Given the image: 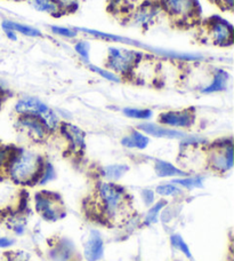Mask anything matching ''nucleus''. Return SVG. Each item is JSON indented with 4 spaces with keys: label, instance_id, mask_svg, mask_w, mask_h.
<instances>
[{
    "label": "nucleus",
    "instance_id": "obj_16",
    "mask_svg": "<svg viewBox=\"0 0 234 261\" xmlns=\"http://www.w3.org/2000/svg\"><path fill=\"white\" fill-rule=\"evenodd\" d=\"M2 28L4 29H8L12 30L16 34H21L23 36L26 37H31V38H38V37H41V31L37 29V28L26 25V24H22V23L18 22H14V21H3L2 23Z\"/></svg>",
    "mask_w": 234,
    "mask_h": 261
},
{
    "label": "nucleus",
    "instance_id": "obj_8",
    "mask_svg": "<svg viewBox=\"0 0 234 261\" xmlns=\"http://www.w3.org/2000/svg\"><path fill=\"white\" fill-rule=\"evenodd\" d=\"M207 163L214 171L226 172L233 167L232 142L215 143L207 152Z\"/></svg>",
    "mask_w": 234,
    "mask_h": 261
},
{
    "label": "nucleus",
    "instance_id": "obj_21",
    "mask_svg": "<svg viewBox=\"0 0 234 261\" xmlns=\"http://www.w3.org/2000/svg\"><path fill=\"white\" fill-rule=\"evenodd\" d=\"M88 68H90L93 72L100 74L102 78L106 79L107 82H112V83H119L120 82V77L118 76V74H115L114 72L110 71L109 69L96 67V65H94V64H88Z\"/></svg>",
    "mask_w": 234,
    "mask_h": 261
},
{
    "label": "nucleus",
    "instance_id": "obj_2",
    "mask_svg": "<svg viewBox=\"0 0 234 261\" xmlns=\"http://www.w3.org/2000/svg\"><path fill=\"white\" fill-rule=\"evenodd\" d=\"M162 12L179 27H190L198 22L201 8L198 0H159Z\"/></svg>",
    "mask_w": 234,
    "mask_h": 261
},
{
    "label": "nucleus",
    "instance_id": "obj_13",
    "mask_svg": "<svg viewBox=\"0 0 234 261\" xmlns=\"http://www.w3.org/2000/svg\"><path fill=\"white\" fill-rule=\"evenodd\" d=\"M138 128L143 130L144 133H148L156 138H166V139H184L187 135L179 129H174L170 127L162 126V125L144 123L138 125Z\"/></svg>",
    "mask_w": 234,
    "mask_h": 261
},
{
    "label": "nucleus",
    "instance_id": "obj_17",
    "mask_svg": "<svg viewBox=\"0 0 234 261\" xmlns=\"http://www.w3.org/2000/svg\"><path fill=\"white\" fill-rule=\"evenodd\" d=\"M227 82L228 73L226 71H224V70H217V71L214 73V77L209 85L206 86L202 90V93H204V94H210V93L222 92L226 88Z\"/></svg>",
    "mask_w": 234,
    "mask_h": 261
},
{
    "label": "nucleus",
    "instance_id": "obj_4",
    "mask_svg": "<svg viewBox=\"0 0 234 261\" xmlns=\"http://www.w3.org/2000/svg\"><path fill=\"white\" fill-rule=\"evenodd\" d=\"M16 114L20 115H31L39 117L49 133L55 132L58 129L60 119L55 111L51 110L48 106L45 105L43 101H40L37 97L25 96L18 100L15 105Z\"/></svg>",
    "mask_w": 234,
    "mask_h": 261
},
{
    "label": "nucleus",
    "instance_id": "obj_20",
    "mask_svg": "<svg viewBox=\"0 0 234 261\" xmlns=\"http://www.w3.org/2000/svg\"><path fill=\"white\" fill-rule=\"evenodd\" d=\"M127 171V165L112 164L107 165L103 169V175H104V178H106L107 180H119L120 178H123Z\"/></svg>",
    "mask_w": 234,
    "mask_h": 261
},
{
    "label": "nucleus",
    "instance_id": "obj_26",
    "mask_svg": "<svg viewBox=\"0 0 234 261\" xmlns=\"http://www.w3.org/2000/svg\"><path fill=\"white\" fill-rule=\"evenodd\" d=\"M170 241H171V244L174 245L177 250H180L181 252H183L187 258L192 259V254H191V252H190L189 246H187V244L185 243L184 240L182 239V236L177 235V234H176V235H172V236L170 237Z\"/></svg>",
    "mask_w": 234,
    "mask_h": 261
},
{
    "label": "nucleus",
    "instance_id": "obj_7",
    "mask_svg": "<svg viewBox=\"0 0 234 261\" xmlns=\"http://www.w3.org/2000/svg\"><path fill=\"white\" fill-rule=\"evenodd\" d=\"M98 195L104 205L107 216H118L127 205V195H126L125 189L114 184H101L98 187Z\"/></svg>",
    "mask_w": 234,
    "mask_h": 261
},
{
    "label": "nucleus",
    "instance_id": "obj_30",
    "mask_svg": "<svg viewBox=\"0 0 234 261\" xmlns=\"http://www.w3.org/2000/svg\"><path fill=\"white\" fill-rule=\"evenodd\" d=\"M54 178V167L50 163H45L43 175L40 178V184H46L47 181H49Z\"/></svg>",
    "mask_w": 234,
    "mask_h": 261
},
{
    "label": "nucleus",
    "instance_id": "obj_33",
    "mask_svg": "<svg viewBox=\"0 0 234 261\" xmlns=\"http://www.w3.org/2000/svg\"><path fill=\"white\" fill-rule=\"evenodd\" d=\"M217 5H219L223 9H232L233 0H217Z\"/></svg>",
    "mask_w": 234,
    "mask_h": 261
},
{
    "label": "nucleus",
    "instance_id": "obj_22",
    "mask_svg": "<svg viewBox=\"0 0 234 261\" xmlns=\"http://www.w3.org/2000/svg\"><path fill=\"white\" fill-rule=\"evenodd\" d=\"M124 114L129 118L135 119H149L152 117L153 113L150 109H137V108H125Z\"/></svg>",
    "mask_w": 234,
    "mask_h": 261
},
{
    "label": "nucleus",
    "instance_id": "obj_35",
    "mask_svg": "<svg viewBox=\"0 0 234 261\" xmlns=\"http://www.w3.org/2000/svg\"><path fill=\"white\" fill-rule=\"evenodd\" d=\"M9 2H22V0H9Z\"/></svg>",
    "mask_w": 234,
    "mask_h": 261
},
{
    "label": "nucleus",
    "instance_id": "obj_5",
    "mask_svg": "<svg viewBox=\"0 0 234 261\" xmlns=\"http://www.w3.org/2000/svg\"><path fill=\"white\" fill-rule=\"evenodd\" d=\"M202 32L208 44L219 47L231 46L234 40V30L232 24L221 16H212L204 21Z\"/></svg>",
    "mask_w": 234,
    "mask_h": 261
},
{
    "label": "nucleus",
    "instance_id": "obj_19",
    "mask_svg": "<svg viewBox=\"0 0 234 261\" xmlns=\"http://www.w3.org/2000/svg\"><path fill=\"white\" fill-rule=\"evenodd\" d=\"M149 142L150 140L147 135L138 132V130H133L132 134L128 135V137H125L123 140H121V143H123L125 147L137 148V149H140V150H143V149L147 148Z\"/></svg>",
    "mask_w": 234,
    "mask_h": 261
},
{
    "label": "nucleus",
    "instance_id": "obj_36",
    "mask_svg": "<svg viewBox=\"0 0 234 261\" xmlns=\"http://www.w3.org/2000/svg\"><path fill=\"white\" fill-rule=\"evenodd\" d=\"M210 2H213V3H217V0H210Z\"/></svg>",
    "mask_w": 234,
    "mask_h": 261
},
{
    "label": "nucleus",
    "instance_id": "obj_27",
    "mask_svg": "<svg viewBox=\"0 0 234 261\" xmlns=\"http://www.w3.org/2000/svg\"><path fill=\"white\" fill-rule=\"evenodd\" d=\"M51 32H53L55 36L64 37V38H74V37L78 36L77 30L70 29V28L57 27V25L51 27Z\"/></svg>",
    "mask_w": 234,
    "mask_h": 261
},
{
    "label": "nucleus",
    "instance_id": "obj_15",
    "mask_svg": "<svg viewBox=\"0 0 234 261\" xmlns=\"http://www.w3.org/2000/svg\"><path fill=\"white\" fill-rule=\"evenodd\" d=\"M27 3H29L36 11L49 14V15H53L55 17L64 15L63 9L61 7L57 0H27Z\"/></svg>",
    "mask_w": 234,
    "mask_h": 261
},
{
    "label": "nucleus",
    "instance_id": "obj_1",
    "mask_svg": "<svg viewBox=\"0 0 234 261\" xmlns=\"http://www.w3.org/2000/svg\"><path fill=\"white\" fill-rule=\"evenodd\" d=\"M44 166V158L39 153L23 149H13L5 170L13 181L26 185L41 178Z\"/></svg>",
    "mask_w": 234,
    "mask_h": 261
},
{
    "label": "nucleus",
    "instance_id": "obj_32",
    "mask_svg": "<svg viewBox=\"0 0 234 261\" xmlns=\"http://www.w3.org/2000/svg\"><path fill=\"white\" fill-rule=\"evenodd\" d=\"M14 244V241L8 239V237H2L0 236V249H6Z\"/></svg>",
    "mask_w": 234,
    "mask_h": 261
},
{
    "label": "nucleus",
    "instance_id": "obj_28",
    "mask_svg": "<svg viewBox=\"0 0 234 261\" xmlns=\"http://www.w3.org/2000/svg\"><path fill=\"white\" fill-rule=\"evenodd\" d=\"M157 193L161 196H176V195H180L182 192L180 188L176 187V186L167 184V185L159 186L157 188Z\"/></svg>",
    "mask_w": 234,
    "mask_h": 261
},
{
    "label": "nucleus",
    "instance_id": "obj_14",
    "mask_svg": "<svg viewBox=\"0 0 234 261\" xmlns=\"http://www.w3.org/2000/svg\"><path fill=\"white\" fill-rule=\"evenodd\" d=\"M85 257L87 261H98L104 253V244L101 235L97 231H92L88 239L87 243L85 244Z\"/></svg>",
    "mask_w": 234,
    "mask_h": 261
},
{
    "label": "nucleus",
    "instance_id": "obj_25",
    "mask_svg": "<svg viewBox=\"0 0 234 261\" xmlns=\"http://www.w3.org/2000/svg\"><path fill=\"white\" fill-rule=\"evenodd\" d=\"M174 184H177L182 186V187L187 189H193V188H201L203 186L202 179L201 178H185V179H179L174 180Z\"/></svg>",
    "mask_w": 234,
    "mask_h": 261
},
{
    "label": "nucleus",
    "instance_id": "obj_9",
    "mask_svg": "<svg viewBox=\"0 0 234 261\" xmlns=\"http://www.w3.org/2000/svg\"><path fill=\"white\" fill-rule=\"evenodd\" d=\"M16 128L35 142H43L49 135L43 120L37 116L20 115L16 120Z\"/></svg>",
    "mask_w": 234,
    "mask_h": 261
},
{
    "label": "nucleus",
    "instance_id": "obj_11",
    "mask_svg": "<svg viewBox=\"0 0 234 261\" xmlns=\"http://www.w3.org/2000/svg\"><path fill=\"white\" fill-rule=\"evenodd\" d=\"M60 132L69 143V147L72 152L80 153L85 149V133L81 128L70 123H60Z\"/></svg>",
    "mask_w": 234,
    "mask_h": 261
},
{
    "label": "nucleus",
    "instance_id": "obj_18",
    "mask_svg": "<svg viewBox=\"0 0 234 261\" xmlns=\"http://www.w3.org/2000/svg\"><path fill=\"white\" fill-rule=\"evenodd\" d=\"M154 171L158 176L160 178H171V176H185L187 175L186 172L180 170L179 167L175 165L170 164V163L160 161H156V164H154Z\"/></svg>",
    "mask_w": 234,
    "mask_h": 261
},
{
    "label": "nucleus",
    "instance_id": "obj_23",
    "mask_svg": "<svg viewBox=\"0 0 234 261\" xmlns=\"http://www.w3.org/2000/svg\"><path fill=\"white\" fill-rule=\"evenodd\" d=\"M74 50L80 57L83 61L88 62L90 64V57H91V45L86 40H79L74 45Z\"/></svg>",
    "mask_w": 234,
    "mask_h": 261
},
{
    "label": "nucleus",
    "instance_id": "obj_6",
    "mask_svg": "<svg viewBox=\"0 0 234 261\" xmlns=\"http://www.w3.org/2000/svg\"><path fill=\"white\" fill-rule=\"evenodd\" d=\"M161 13L163 12L159 0H142L126 18L130 24L142 30H148L156 24Z\"/></svg>",
    "mask_w": 234,
    "mask_h": 261
},
{
    "label": "nucleus",
    "instance_id": "obj_34",
    "mask_svg": "<svg viewBox=\"0 0 234 261\" xmlns=\"http://www.w3.org/2000/svg\"><path fill=\"white\" fill-rule=\"evenodd\" d=\"M4 32H5V34H6L8 39H11V40H13V41L17 40L16 32H14V31H12V30H8V29H4Z\"/></svg>",
    "mask_w": 234,
    "mask_h": 261
},
{
    "label": "nucleus",
    "instance_id": "obj_3",
    "mask_svg": "<svg viewBox=\"0 0 234 261\" xmlns=\"http://www.w3.org/2000/svg\"><path fill=\"white\" fill-rule=\"evenodd\" d=\"M144 53L137 52L135 49L124 47H110L106 55V69L120 74L124 77H129L140 60L143 59Z\"/></svg>",
    "mask_w": 234,
    "mask_h": 261
},
{
    "label": "nucleus",
    "instance_id": "obj_12",
    "mask_svg": "<svg viewBox=\"0 0 234 261\" xmlns=\"http://www.w3.org/2000/svg\"><path fill=\"white\" fill-rule=\"evenodd\" d=\"M36 206L41 216L48 220H56L61 217V206L58 200L46 196L45 194H38L36 197Z\"/></svg>",
    "mask_w": 234,
    "mask_h": 261
},
{
    "label": "nucleus",
    "instance_id": "obj_29",
    "mask_svg": "<svg viewBox=\"0 0 234 261\" xmlns=\"http://www.w3.org/2000/svg\"><path fill=\"white\" fill-rule=\"evenodd\" d=\"M12 151L13 149L11 148L0 146V170H3L6 167L9 157L12 155Z\"/></svg>",
    "mask_w": 234,
    "mask_h": 261
},
{
    "label": "nucleus",
    "instance_id": "obj_31",
    "mask_svg": "<svg viewBox=\"0 0 234 261\" xmlns=\"http://www.w3.org/2000/svg\"><path fill=\"white\" fill-rule=\"evenodd\" d=\"M142 195H143V199H144V203L145 204H147V205L152 204L153 199H154V195H153L152 190H149V189L144 190Z\"/></svg>",
    "mask_w": 234,
    "mask_h": 261
},
{
    "label": "nucleus",
    "instance_id": "obj_24",
    "mask_svg": "<svg viewBox=\"0 0 234 261\" xmlns=\"http://www.w3.org/2000/svg\"><path fill=\"white\" fill-rule=\"evenodd\" d=\"M166 204H167L166 200H160V202H158L156 205H154V206L150 208L148 214H147V217H145V223H147V225H151V223L157 222L158 214Z\"/></svg>",
    "mask_w": 234,
    "mask_h": 261
},
{
    "label": "nucleus",
    "instance_id": "obj_10",
    "mask_svg": "<svg viewBox=\"0 0 234 261\" xmlns=\"http://www.w3.org/2000/svg\"><path fill=\"white\" fill-rule=\"evenodd\" d=\"M159 122L169 127H190L195 122V114L192 109L166 111L159 116Z\"/></svg>",
    "mask_w": 234,
    "mask_h": 261
}]
</instances>
